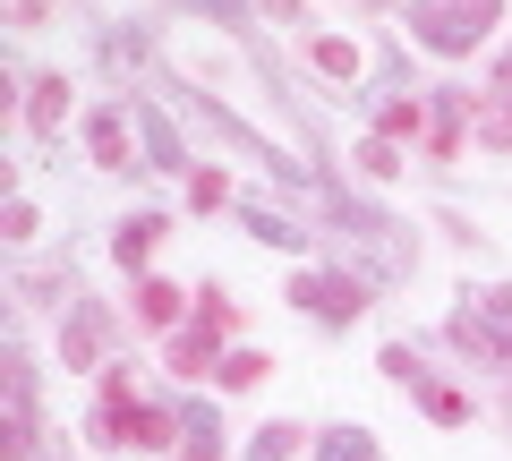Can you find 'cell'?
I'll return each mask as SVG.
<instances>
[{"label": "cell", "instance_id": "6da1fadb", "mask_svg": "<svg viewBox=\"0 0 512 461\" xmlns=\"http://www.w3.org/2000/svg\"><path fill=\"white\" fill-rule=\"evenodd\" d=\"M495 0H419L410 9V26H419V43H436V52H470L478 35H487Z\"/></svg>", "mask_w": 512, "mask_h": 461}, {"label": "cell", "instance_id": "3957f363", "mask_svg": "<svg viewBox=\"0 0 512 461\" xmlns=\"http://www.w3.org/2000/svg\"><path fill=\"white\" fill-rule=\"evenodd\" d=\"M222 333H231V308H222V299H214V308H205L197 325L180 333V351H171V368H180V376H197L205 359H214V342H222Z\"/></svg>", "mask_w": 512, "mask_h": 461}, {"label": "cell", "instance_id": "ba28073f", "mask_svg": "<svg viewBox=\"0 0 512 461\" xmlns=\"http://www.w3.org/2000/svg\"><path fill=\"white\" fill-rule=\"evenodd\" d=\"M137 120H146V146H154V163H180V137H171L163 120H154V111H137Z\"/></svg>", "mask_w": 512, "mask_h": 461}, {"label": "cell", "instance_id": "277c9868", "mask_svg": "<svg viewBox=\"0 0 512 461\" xmlns=\"http://www.w3.org/2000/svg\"><path fill=\"white\" fill-rule=\"evenodd\" d=\"M299 299H308L316 316H342V325L359 316V282H325V274H308V282H299Z\"/></svg>", "mask_w": 512, "mask_h": 461}, {"label": "cell", "instance_id": "7a4b0ae2", "mask_svg": "<svg viewBox=\"0 0 512 461\" xmlns=\"http://www.w3.org/2000/svg\"><path fill=\"white\" fill-rule=\"evenodd\" d=\"M461 342H478L487 359H504V368H512V291H487V299H478V308L461 316Z\"/></svg>", "mask_w": 512, "mask_h": 461}, {"label": "cell", "instance_id": "9c48e42d", "mask_svg": "<svg viewBox=\"0 0 512 461\" xmlns=\"http://www.w3.org/2000/svg\"><path fill=\"white\" fill-rule=\"evenodd\" d=\"M146 316H154V325H171V316H180V291H171V282H146Z\"/></svg>", "mask_w": 512, "mask_h": 461}, {"label": "cell", "instance_id": "52a82bcc", "mask_svg": "<svg viewBox=\"0 0 512 461\" xmlns=\"http://www.w3.org/2000/svg\"><path fill=\"white\" fill-rule=\"evenodd\" d=\"M154 231H163V222H154V214H146V222H128V231H120V257L137 265V257H146V248H154Z\"/></svg>", "mask_w": 512, "mask_h": 461}, {"label": "cell", "instance_id": "8992f818", "mask_svg": "<svg viewBox=\"0 0 512 461\" xmlns=\"http://www.w3.org/2000/svg\"><path fill=\"white\" fill-rule=\"evenodd\" d=\"M248 231H256V240H274V248H299V231L274 214V205H248Z\"/></svg>", "mask_w": 512, "mask_h": 461}, {"label": "cell", "instance_id": "30bf717a", "mask_svg": "<svg viewBox=\"0 0 512 461\" xmlns=\"http://www.w3.org/2000/svg\"><path fill=\"white\" fill-rule=\"evenodd\" d=\"M256 461H291V427H265L256 436Z\"/></svg>", "mask_w": 512, "mask_h": 461}, {"label": "cell", "instance_id": "5b68a950", "mask_svg": "<svg viewBox=\"0 0 512 461\" xmlns=\"http://www.w3.org/2000/svg\"><path fill=\"white\" fill-rule=\"evenodd\" d=\"M94 163H103V171H128V129H120V120H94Z\"/></svg>", "mask_w": 512, "mask_h": 461}]
</instances>
